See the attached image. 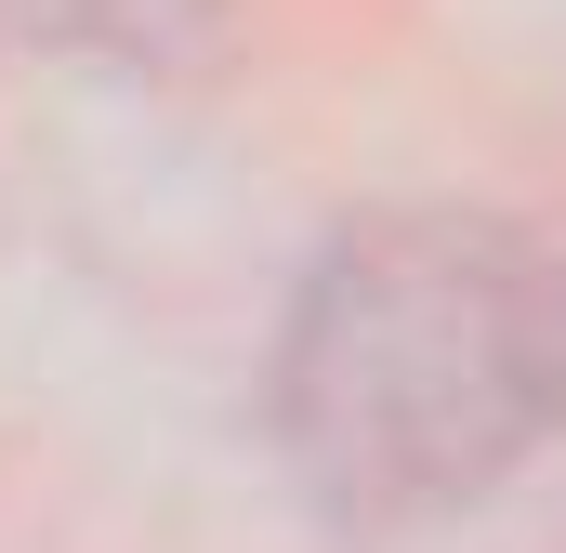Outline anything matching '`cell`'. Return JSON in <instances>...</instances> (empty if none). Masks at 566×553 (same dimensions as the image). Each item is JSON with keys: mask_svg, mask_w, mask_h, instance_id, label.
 <instances>
[{"mask_svg": "<svg viewBox=\"0 0 566 553\" xmlns=\"http://www.w3.org/2000/svg\"><path fill=\"white\" fill-rule=\"evenodd\" d=\"M566 409V290L501 225H369L343 238L277 356L303 474L356 514H422L501 488Z\"/></svg>", "mask_w": 566, "mask_h": 553, "instance_id": "cell-1", "label": "cell"}, {"mask_svg": "<svg viewBox=\"0 0 566 553\" xmlns=\"http://www.w3.org/2000/svg\"><path fill=\"white\" fill-rule=\"evenodd\" d=\"M27 27H66V40H106V53H171L198 27V0H0Z\"/></svg>", "mask_w": 566, "mask_h": 553, "instance_id": "cell-2", "label": "cell"}]
</instances>
